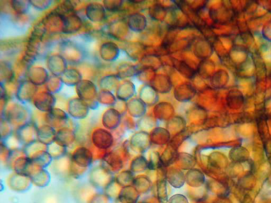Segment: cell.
Instances as JSON below:
<instances>
[{"label": "cell", "mask_w": 271, "mask_h": 203, "mask_svg": "<svg viewBox=\"0 0 271 203\" xmlns=\"http://www.w3.org/2000/svg\"><path fill=\"white\" fill-rule=\"evenodd\" d=\"M128 108L131 115L135 117L143 116L146 112V105L139 98H133L129 101Z\"/></svg>", "instance_id": "cell-12"}, {"label": "cell", "mask_w": 271, "mask_h": 203, "mask_svg": "<svg viewBox=\"0 0 271 203\" xmlns=\"http://www.w3.org/2000/svg\"><path fill=\"white\" fill-rule=\"evenodd\" d=\"M157 72L152 69H150V68L141 67V70L139 71L136 79L143 85L150 84Z\"/></svg>", "instance_id": "cell-13"}, {"label": "cell", "mask_w": 271, "mask_h": 203, "mask_svg": "<svg viewBox=\"0 0 271 203\" xmlns=\"http://www.w3.org/2000/svg\"><path fill=\"white\" fill-rule=\"evenodd\" d=\"M146 47L141 41H128L125 46V52L131 62H139L146 54Z\"/></svg>", "instance_id": "cell-5"}, {"label": "cell", "mask_w": 271, "mask_h": 203, "mask_svg": "<svg viewBox=\"0 0 271 203\" xmlns=\"http://www.w3.org/2000/svg\"><path fill=\"white\" fill-rule=\"evenodd\" d=\"M139 99L146 105H153L158 103L159 100V94L151 86V84L143 85L139 91Z\"/></svg>", "instance_id": "cell-7"}, {"label": "cell", "mask_w": 271, "mask_h": 203, "mask_svg": "<svg viewBox=\"0 0 271 203\" xmlns=\"http://www.w3.org/2000/svg\"><path fill=\"white\" fill-rule=\"evenodd\" d=\"M197 95L198 90L190 81H183L174 87V95L179 102H189Z\"/></svg>", "instance_id": "cell-2"}, {"label": "cell", "mask_w": 271, "mask_h": 203, "mask_svg": "<svg viewBox=\"0 0 271 203\" xmlns=\"http://www.w3.org/2000/svg\"><path fill=\"white\" fill-rule=\"evenodd\" d=\"M191 52L199 61L210 59L214 49L212 42L202 36L197 37L193 42Z\"/></svg>", "instance_id": "cell-1"}, {"label": "cell", "mask_w": 271, "mask_h": 203, "mask_svg": "<svg viewBox=\"0 0 271 203\" xmlns=\"http://www.w3.org/2000/svg\"><path fill=\"white\" fill-rule=\"evenodd\" d=\"M174 112L173 106L167 102L160 103L155 108V113L161 118L170 116Z\"/></svg>", "instance_id": "cell-15"}, {"label": "cell", "mask_w": 271, "mask_h": 203, "mask_svg": "<svg viewBox=\"0 0 271 203\" xmlns=\"http://www.w3.org/2000/svg\"><path fill=\"white\" fill-rule=\"evenodd\" d=\"M138 64L141 67L150 68L157 72L162 69L164 66L162 57L152 54H146Z\"/></svg>", "instance_id": "cell-9"}, {"label": "cell", "mask_w": 271, "mask_h": 203, "mask_svg": "<svg viewBox=\"0 0 271 203\" xmlns=\"http://www.w3.org/2000/svg\"><path fill=\"white\" fill-rule=\"evenodd\" d=\"M137 93L136 85L132 81L125 80L119 87L117 96L119 99L126 101L134 98Z\"/></svg>", "instance_id": "cell-8"}, {"label": "cell", "mask_w": 271, "mask_h": 203, "mask_svg": "<svg viewBox=\"0 0 271 203\" xmlns=\"http://www.w3.org/2000/svg\"><path fill=\"white\" fill-rule=\"evenodd\" d=\"M215 72V64L211 59L200 61L197 67V75L204 81L209 80Z\"/></svg>", "instance_id": "cell-10"}, {"label": "cell", "mask_w": 271, "mask_h": 203, "mask_svg": "<svg viewBox=\"0 0 271 203\" xmlns=\"http://www.w3.org/2000/svg\"><path fill=\"white\" fill-rule=\"evenodd\" d=\"M159 94L168 95L175 87L170 75L164 73H157L150 84Z\"/></svg>", "instance_id": "cell-4"}, {"label": "cell", "mask_w": 271, "mask_h": 203, "mask_svg": "<svg viewBox=\"0 0 271 203\" xmlns=\"http://www.w3.org/2000/svg\"><path fill=\"white\" fill-rule=\"evenodd\" d=\"M126 20L128 27L132 33L141 34L149 27V22L142 12L130 13Z\"/></svg>", "instance_id": "cell-3"}, {"label": "cell", "mask_w": 271, "mask_h": 203, "mask_svg": "<svg viewBox=\"0 0 271 203\" xmlns=\"http://www.w3.org/2000/svg\"><path fill=\"white\" fill-rule=\"evenodd\" d=\"M169 8L160 1H154L147 9L148 14L153 22L164 23L167 18Z\"/></svg>", "instance_id": "cell-6"}, {"label": "cell", "mask_w": 271, "mask_h": 203, "mask_svg": "<svg viewBox=\"0 0 271 203\" xmlns=\"http://www.w3.org/2000/svg\"><path fill=\"white\" fill-rule=\"evenodd\" d=\"M140 70L141 67L138 64H122L119 67L118 76L120 79L136 78Z\"/></svg>", "instance_id": "cell-11"}, {"label": "cell", "mask_w": 271, "mask_h": 203, "mask_svg": "<svg viewBox=\"0 0 271 203\" xmlns=\"http://www.w3.org/2000/svg\"><path fill=\"white\" fill-rule=\"evenodd\" d=\"M223 70H218L209 79L211 88L213 89L222 88L226 83V74Z\"/></svg>", "instance_id": "cell-14"}]
</instances>
